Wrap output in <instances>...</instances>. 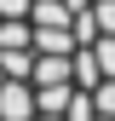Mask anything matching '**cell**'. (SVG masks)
<instances>
[]
</instances>
